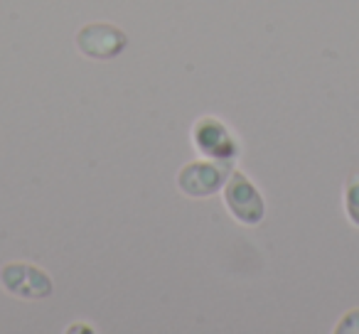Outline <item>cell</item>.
<instances>
[{"label": "cell", "instance_id": "obj_5", "mask_svg": "<svg viewBox=\"0 0 359 334\" xmlns=\"http://www.w3.org/2000/svg\"><path fill=\"white\" fill-rule=\"evenodd\" d=\"M195 148L210 160H226L231 162L236 155V143L224 128V123L217 118H202L195 123Z\"/></svg>", "mask_w": 359, "mask_h": 334}, {"label": "cell", "instance_id": "obj_4", "mask_svg": "<svg viewBox=\"0 0 359 334\" xmlns=\"http://www.w3.org/2000/svg\"><path fill=\"white\" fill-rule=\"evenodd\" d=\"M0 285L22 300H45L52 295V278L32 263H8L0 270Z\"/></svg>", "mask_w": 359, "mask_h": 334}, {"label": "cell", "instance_id": "obj_1", "mask_svg": "<svg viewBox=\"0 0 359 334\" xmlns=\"http://www.w3.org/2000/svg\"><path fill=\"white\" fill-rule=\"evenodd\" d=\"M231 175V162L226 160H197L185 165L177 175V187L187 197H210L224 187Z\"/></svg>", "mask_w": 359, "mask_h": 334}, {"label": "cell", "instance_id": "obj_2", "mask_svg": "<svg viewBox=\"0 0 359 334\" xmlns=\"http://www.w3.org/2000/svg\"><path fill=\"white\" fill-rule=\"evenodd\" d=\"M224 204L236 221L246 226H256L266 214L264 197L254 187V182L244 172H231L224 182Z\"/></svg>", "mask_w": 359, "mask_h": 334}, {"label": "cell", "instance_id": "obj_3", "mask_svg": "<svg viewBox=\"0 0 359 334\" xmlns=\"http://www.w3.org/2000/svg\"><path fill=\"white\" fill-rule=\"evenodd\" d=\"M128 45V37L111 22H91L76 32V47L89 60H114Z\"/></svg>", "mask_w": 359, "mask_h": 334}, {"label": "cell", "instance_id": "obj_7", "mask_svg": "<svg viewBox=\"0 0 359 334\" xmlns=\"http://www.w3.org/2000/svg\"><path fill=\"white\" fill-rule=\"evenodd\" d=\"M334 332L339 334H347V332H359V309H352V312H347L342 319H339V324L334 327Z\"/></svg>", "mask_w": 359, "mask_h": 334}, {"label": "cell", "instance_id": "obj_6", "mask_svg": "<svg viewBox=\"0 0 359 334\" xmlns=\"http://www.w3.org/2000/svg\"><path fill=\"white\" fill-rule=\"evenodd\" d=\"M344 209L347 216L354 226H359V170H354L347 177V185H344Z\"/></svg>", "mask_w": 359, "mask_h": 334}]
</instances>
